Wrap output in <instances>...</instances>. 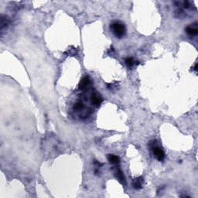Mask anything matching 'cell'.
Here are the masks:
<instances>
[{"label":"cell","mask_w":198,"mask_h":198,"mask_svg":"<svg viewBox=\"0 0 198 198\" xmlns=\"http://www.w3.org/2000/svg\"><path fill=\"white\" fill-rule=\"evenodd\" d=\"M110 28L112 30L113 33L115 35V37L118 38H121L125 34V27L123 23H121V22L115 21L112 22L110 26Z\"/></svg>","instance_id":"obj_1"},{"label":"cell","mask_w":198,"mask_h":198,"mask_svg":"<svg viewBox=\"0 0 198 198\" xmlns=\"http://www.w3.org/2000/svg\"><path fill=\"white\" fill-rule=\"evenodd\" d=\"M149 146L151 147L152 152L154 156L156 157L159 161H163L165 159V153L162 148L158 146L157 142L156 140L151 141L149 142Z\"/></svg>","instance_id":"obj_2"},{"label":"cell","mask_w":198,"mask_h":198,"mask_svg":"<svg viewBox=\"0 0 198 198\" xmlns=\"http://www.w3.org/2000/svg\"><path fill=\"white\" fill-rule=\"evenodd\" d=\"M91 100H92V104L95 107L100 106V104H102V102H103L102 97L99 94H98V92L92 93V96H91Z\"/></svg>","instance_id":"obj_3"},{"label":"cell","mask_w":198,"mask_h":198,"mask_svg":"<svg viewBox=\"0 0 198 198\" xmlns=\"http://www.w3.org/2000/svg\"><path fill=\"white\" fill-rule=\"evenodd\" d=\"M91 84V79L89 77H84L81 79V81H80L79 84V89L84 91L86 90Z\"/></svg>","instance_id":"obj_4"},{"label":"cell","mask_w":198,"mask_h":198,"mask_svg":"<svg viewBox=\"0 0 198 198\" xmlns=\"http://www.w3.org/2000/svg\"><path fill=\"white\" fill-rule=\"evenodd\" d=\"M9 23V20L8 19L7 16L2 15V16H1V23H0V25H1V33H2V35H3L4 30L8 27Z\"/></svg>","instance_id":"obj_5"},{"label":"cell","mask_w":198,"mask_h":198,"mask_svg":"<svg viewBox=\"0 0 198 198\" xmlns=\"http://www.w3.org/2000/svg\"><path fill=\"white\" fill-rule=\"evenodd\" d=\"M142 184H143V178L142 176H139L137 177L133 180L132 182V186L136 190H139V189L142 188Z\"/></svg>","instance_id":"obj_6"},{"label":"cell","mask_w":198,"mask_h":198,"mask_svg":"<svg viewBox=\"0 0 198 198\" xmlns=\"http://www.w3.org/2000/svg\"><path fill=\"white\" fill-rule=\"evenodd\" d=\"M108 159L110 163H111L112 165H115V166H117L120 163V158L118 156H115V155L110 154V155L108 156Z\"/></svg>","instance_id":"obj_7"},{"label":"cell","mask_w":198,"mask_h":198,"mask_svg":"<svg viewBox=\"0 0 198 198\" xmlns=\"http://www.w3.org/2000/svg\"><path fill=\"white\" fill-rule=\"evenodd\" d=\"M115 176H116L117 179L119 180L120 183H122V184H125V176H124L122 171L120 169L117 168L116 171H115Z\"/></svg>","instance_id":"obj_8"},{"label":"cell","mask_w":198,"mask_h":198,"mask_svg":"<svg viewBox=\"0 0 198 198\" xmlns=\"http://www.w3.org/2000/svg\"><path fill=\"white\" fill-rule=\"evenodd\" d=\"M125 61V64H126L127 66L130 67V68L133 67V66H135V65L139 64V62L136 61L132 57H127Z\"/></svg>","instance_id":"obj_9"},{"label":"cell","mask_w":198,"mask_h":198,"mask_svg":"<svg viewBox=\"0 0 198 198\" xmlns=\"http://www.w3.org/2000/svg\"><path fill=\"white\" fill-rule=\"evenodd\" d=\"M186 32L190 36H195L197 34L198 30L196 26H189L186 28Z\"/></svg>","instance_id":"obj_10"},{"label":"cell","mask_w":198,"mask_h":198,"mask_svg":"<svg viewBox=\"0 0 198 198\" xmlns=\"http://www.w3.org/2000/svg\"><path fill=\"white\" fill-rule=\"evenodd\" d=\"M84 104H83V102H82L81 101H77V102L74 104V106H73V109L76 111H82V110H84Z\"/></svg>","instance_id":"obj_11"},{"label":"cell","mask_w":198,"mask_h":198,"mask_svg":"<svg viewBox=\"0 0 198 198\" xmlns=\"http://www.w3.org/2000/svg\"><path fill=\"white\" fill-rule=\"evenodd\" d=\"M75 51H77V50L75 49V48H73V50H69L67 52H66V54H68V55H72V56H74V55L76 54Z\"/></svg>","instance_id":"obj_12"},{"label":"cell","mask_w":198,"mask_h":198,"mask_svg":"<svg viewBox=\"0 0 198 198\" xmlns=\"http://www.w3.org/2000/svg\"><path fill=\"white\" fill-rule=\"evenodd\" d=\"M117 85L116 84H108V89H111V90H113L114 88H116Z\"/></svg>","instance_id":"obj_13"}]
</instances>
